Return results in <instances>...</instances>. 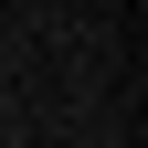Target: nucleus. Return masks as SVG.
Wrapping results in <instances>:
<instances>
[]
</instances>
